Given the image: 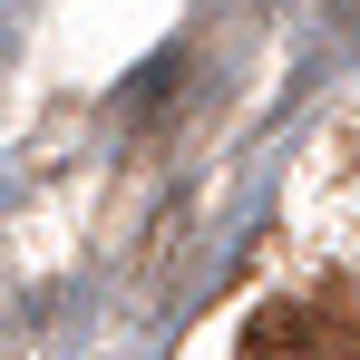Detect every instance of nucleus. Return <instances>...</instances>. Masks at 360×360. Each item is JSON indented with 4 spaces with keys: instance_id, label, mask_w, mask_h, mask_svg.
<instances>
[{
    "instance_id": "nucleus-1",
    "label": "nucleus",
    "mask_w": 360,
    "mask_h": 360,
    "mask_svg": "<svg viewBox=\"0 0 360 360\" xmlns=\"http://www.w3.org/2000/svg\"><path fill=\"white\" fill-rule=\"evenodd\" d=\"M243 360H311V311L302 302H263L243 321Z\"/></svg>"
},
{
    "instance_id": "nucleus-2",
    "label": "nucleus",
    "mask_w": 360,
    "mask_h": 360,
    "mask_svg": "<svg viewBox=\"0 0 360 360\" xmlns=\"http://www.w3.org/2000/svg\"><path fill=\"white\" fill-rule=\"evenodd\" d=\"M176 68H185L176 49H166V59H146V68H136V78H127V98H156V88H176Z\"/></svg>"
}]
</instances>
